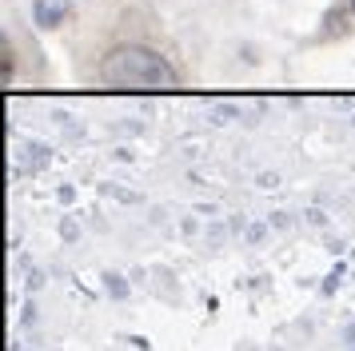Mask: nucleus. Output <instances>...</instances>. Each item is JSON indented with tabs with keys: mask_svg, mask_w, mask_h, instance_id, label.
<instances>
[{
	"mask_svg": "<svg viewBox=\"0 0 355 351\" xmlns=\"http://www.w3.org/2000/svg\"><path fill=\"white\" fill-rule=\"evenodd\" d=\"M100 80L112 88H172L176 68H172V60H164L160 52L144 44H124L100 60Z\"/></svg>",
	"mask_w": 355,
	"mask_h": 351,
	"instance_id": "f257e3e1",
	"label": "nucleus"
},
{
	"mask_svg": "<svg viewBox=\"0 0 355 351\" xmlns=\"http://www.w3.org/2000/svg\"><path fill=\"white\" fill-rule=\"evenodd\" d=\"M108 291H112L116 300H120V296H124V284H120V275H108Z\"/></svg>",
	"mask_w": 355,
	"mask_h": 351,
	"instance_id": "f03ea898",
	"label": "nucleus"
},
{
	"mask_svg": "<svg viewBox=\"0 0 355 351\" xmlns=\"http://www.w3.org/2000/svg\"><path fill=\"white\" fill-rule=\"evenodd\" d=\"M352 8H355V0H352Z\"/></svg>",
	"mask_w": 355,
	"mask_h": 351,
	"instance_id": "7ed1b4c3",
	"label": "nucleus"
}]
</instances>
